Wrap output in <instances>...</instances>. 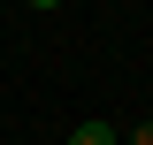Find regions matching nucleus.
Returning <instances> with one entry per match:
<instances>
[{"label":"nucleus","mask_w":153,"mask_h":145,"mask_svg":"<svg viewBox=\"0 0 153 145\" xmlns=\"http://www.w3.org/2000/svg\"><path fill=\"white\" fill-rule=\"evenodd\" d=\"M69 145H123V138H115L107 122H76V130H69Z\"/></svg>","instance_id":"obj_1"},{"label":"nucleus","mask_w":153,"mask_h":145,"mask_svg":"<svg viewBox=\"0 0 153 145\" xmlns=\"http://www.w3.org/2000/svg\"><path fill=\"white\" fill-rule=\"evenodd\" d=\"M123 145H153V122H138V130H130V138H123Z\"/></svg>","instance_id":"obj_2"},{"label":"nucleus","mask_w":153,"mask_h":145,"mask_svg":"<svg viewBox=\"0 0 153 145\" xmlns=\"http://www.w3.org/2000/svg\"><path fill=\"white\" fill-rule=\"evenodd\" d=\"M146 122H153V107H146Z\"/></svg>","instance_id":"obj_3"}]
</instances>
